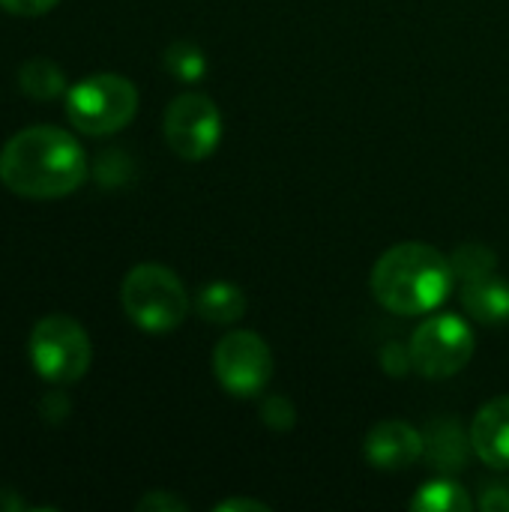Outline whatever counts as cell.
Wrapping results in <instances>:
<instances>
[{"instance_id": "6da1fadb", "label": "cell", "mask_w": 509, "mask_h": 512, "mask_svg": "<svg viewBox=\"0 0 509 512\" xmlns=\"http://www.w3.org/2000/svg\"><path fill=\"white\" fill-rule=\"evenodd\" d=\"M0 180L21 198H63L87 180V156L69 132L57 126H27L3 144Z\"/></svg>"}, {"instance_id": "7a4b0ae2", "label": "cell", "mask_w": 509, "mask_h": 512, "mask_svg": "<svg viewBox=\"0 0 509 512\" xmlns=\"http://www.w3.org/2000/svg\"><path fill=\"white\" fill-rule=\"evenodd\" d=\"M456 270L447 255L429 243H399L372 267V294L393 315H432L456 288Z\"/></svg>"}, {"instance_id": "3957f363", "label": "cell", "mask_w": 509, "mask_h": 512, "mask_svg": "<svg viewBox=\"0 0 509 512\" xmlns=\"http://www.w3.org/2000/svg\"><path fill=\"white\" fill-rule=\"evenodd\" d=\"M123 312L144 333L177 330L189 315V294L180 276L162 264H138L126 273L120 288Z\"/></svg>"}, {"instance_id": "277c9868", "label": "cell", "mask_w": 509, "mask_h": 512, "mask_svg": "<svg viewBox=\"0 0 509 512\" xmlns=\"http://www.w3.org/2000/svg\"><path fill=\"white\" fill-rule=\"evenodd\" d=\"M138 114V90L114 72L87 75L66 90V117L87 135H111Z\"/></svg>"}, {"instance_id": "5b68a950", "label": "cell", "mask_w": 509, "mask_h": 512, "mask_svg": "<svg viewBox=\"0 0 509 512\" xmlns=\"http://www.w3.org/2000/svg\"><path fill=\"white\" fill-rule=\"evenodd\" d=\"M30 363L36 375L51 384H75L87 375L93 348L87 330L69 315H45L36 321L30 342Z\"/></svg>"}, {"instance_id": "8992f818", "label": "cell", "mask_w": 509, "mask_h": 512, "mask_svg": "<svg viewBox=\"0 0 509 512\" xmlns=\"http://www.w3.org/2000/svg\"><path fill=\"white\" fill-rule=\"evenodd\" d=\"M477 348V336L474 327L459 318V315H429L426 321L417 324V330L411 333V366L423 375V378H453L459 375Z\"/></svg>"}, {"instance_id": "52a82bcc", "label": "cell", "mask_w": 509, "mask_h": 512, "mask_svg": "<svg viewBox=\"0 0 509 512\" xmlns=\"http://www.w3.org/2000/svg\"><path fill=\"white\" fill-rule=\"evenodd\" d=\"M165 141L186 162H201L213 156L222 141L219 105L198 90L180 93L165 111Z\"/></svg>"}, {"instance_id": "ba28073f", "label": "cell", "mask_w": 509, "mask_h": 512, "mask_svg": "<svg viewBox=\"0 0 509 512\" xmlns=\"http://www.w3.org/2000/svg\"><path fill=\"white\" fill-rule=\"evenodd\" d=\"M213 375L237 399L264 393L273 375L270 345L252 330L228 333L213 351Z\"/></svg>"}, {"instance_id": "9c48e42d", "label": "cell", "mask_w": 509, "mask_h": 512, "mask_svg": "<svg viewBox=\"0 0 509 512\" xmlns=\"http://www.w3.org/2000/svg\"><path fill=\"white\" fill-rule=\"evenodd\" d=\"M363 453L378 471H405L423 459V432L405 420H384L366 435Z\"/></svg>"}, {"instance_id": "30bf717a", "label": "cell", "mask_w": 509, "mask_h": 512, "mask_svg": "<svg viewBox=\"0 0 509 512\" xmlns=\"http://www.w3.org/2000/svg\"><path fill=\"white\" fill-rule=\"evenodd\" d=\"M471 447L483 465L509 468V396H498L483 405L471 423Z\"/></svg>"}, {"instance_id": "8fae6325", "label": "cell", "mask_w": 509, "mask_h": 512, "mask_svg": "<svg viewBox=\"0 0 509 512\" xmlns=\"http://www.w3.org/2000/svg\"><path fill=\"white\" fill-rule=\"evenodd\" d=\"M462 306L477 324L504 327L509 324V282L495 273L462 282Z\"/></svg>"}, {"instance_id": "7c38bea8", "label": "cell", "mask_w": 509, "mask_h": 512, "mask_svg": "<svg viewBox=\"0 0 509 512\" xmlns=\"http://www.w3.org/2000/svg\"><path fill=\"white\" fill-rule=\"evenodd\" d=\"M471 432L465 435L462 423L444 417L426 426L423 432V459L438 471H459L471 453Z\"/></svg>"}, {"instance_id": "4fadbf2b", "label": "cell", "mask_w": 509, "mask_h": 512, "mask_svg": "<svg viewBox=\"0 0 509 512\" xmlns=\"http://www.w3.org/2000/svg\"><path fill=\"white\" fill-rule=\"evenodd\" d=\"M195 312L207 324H234L246 315V294L234 282H210L198 291Z\"/></svg>"}, {"instance_id": "5bb4252c", "label": "cell", "mask_w": 509, "mask_h": 512, "mask_svg": "<svg viewBox=\"0 0 509 512\" xmlns=\"http://www.w3.org/2000/svg\"><path fill=\"white\" fill-rule=\"evenodd\" d=\"M18 87L39 102H51L66 93V72L48 57H30L18 69Z\"/></svg>"}, {"instance_id": "9a60e30c", "label": "cell", "mask_w": 509, "mask_h": 512, "mask_svg": "<svg viewBox=\"0 0 509 512\" xmlns=\"http://www.w3.org/2000/svg\"><path fill=\"white\" fill-rule=\"evenodd\" d=\"M408 507L417 512H471L474 501L468 498V492L459 483L441 477V480L423 483Z\"/></svg>"}, {"instance_id": "2e32d148", "label": "cell", "mask_w": 509, "mask_h": 512, "mask_svg": "<svg viewBox=\"0 0 509 512\" xmlns=\"http://www.w3.org/2000/svg\"><path fill=\"white\" fill-rule=\"evenodd\" d=\"M165 69L177 78V81H201L207 75V57L204 51L195 45V42H174L165 48V57H162Z\"/></svg>"}, {"instance_id": "e0dca14e", "label": "cell", "mask_w": 509, "mask_h": 512, "mask_svg": "<svg viewBox=\"0 0 509 512\" xmlns=\"http://www.w3.org/2000/svg\"><path fill=\"white\" fill-rule=\"evenodd\" d=\"M450 261H453V270H456V279L459 282H468V279L495 273V267H498L495 252L489 246H480V243H468V246L456 249V255Z\"/></svg>"}, {"instance_id": "ac0fdd59", "label": "cell", "mask_w": 509, "mask_h": 512, "mask_svg": "<svg viewBox=\"0 0 509 512\" xmlns=\"http://www.w3.org/2000/svg\"><path fill=\"white\" fill-rule=\"evenodd\" d=\"M138 512H186V504L168 492H150L138 501Z\"/></svg>"}, {"instance_id": "d6986e66", "label": "cell", "mask_w": 509, "mask_h": 512, "mask_svg": "<svg viewBox=\"0 0 509 512\" xmlns=\"http://www.w3.org/2000/svg\"><path fill=\"white\" fill-rule=\"evenodd\" d=\"M57 3L60 0H0V9H6L12 15H45Z\"/></svg>"}, {"instance_id": "ffe728a7", "label": "cell", "mask_w": 509, "mask_h": 512, "mask_svg": "<svg viewBox=\"0 0 509 512\" xmlns=\"http://www.w3.org/2000/svg\"><path fill=\"white\" fill-rule=\"evenodd\" d=\"M480 507L489 512H509V486H489L483 495H480Z\"/></svg>"}, {"instance_id": "44dd1931", "label": "cell", "mask_w": 509, "mask_h": 512, "mask_svg": "<svg viewBox=\"0 0 509 512\" xmlns=\"http://www.w3.org/2000/svg\"><path fill=\"white\" fill-rule=\"evenodd\" d=\"M216 512H240V510H252V512H267L270 507L261 504V501H249V498H231V501H222L213 507Z\"/></svg>"}]
</instances>
